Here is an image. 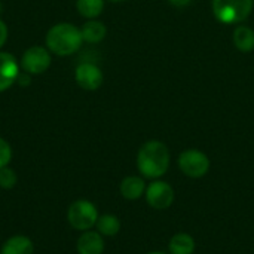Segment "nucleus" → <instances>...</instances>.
<instances>
[{"label":"nucleus","mask_w":254,"mask_h":254,"mask_svg":"<svg viewBox=\"0 0 254 254\" xmlns=\"http://www.w3.org/2000/svg\"><path fill=\"white\" fill-rule=\"evenodd\" d=\"M170 150L159 140L144 143L137 155V168L147 179H159L170 168Z\"/></svg>","instance_id":"nucleus-1"},{"label":"nucleus","mask_w":254,"mask_h":254,"mask_svg":"<svg viewBox=\"0 0 254 254\" xmlns=\"http://www.w3.org/2000/svg\"><path fill=\"white\" fill-rule=\"evenodd\" d=\"M104 241L100 232H83L77 240V253L79 254H103Z\"/></svg>","instance_id":"nucleus-10"},{"label":"nucleus","mask_w":254,"mask_h":254,"mask_svg":"<svg viewBox=\"0 0 254 254\" xmlns=\"http://www.w3.org/2000/svg\"><path fill=\"white\" fill-rule=\"evenodd\" d=\"M147 204L155 210H167L174 201V189L162 180L152 182L144 192Z\"/></svg>","instance_id":"nucleus-6"},{"label":"nucleus","mask_w":254,"mask_h":254,"mask_svg":"<svg viewBox=\"0 0 254 254\" xmlns=\"http://www.w3.org/2000/svg\"><path fill=\"white\" fill-rule=\"evenodd\" d=\"M67 220L77 231H89L98 220V211L92 202L79 199L70 205Z\"/></svg>","instance_id":"nucleus-4"},{"label":"nucleus","mask_w":254,"mask_h":254,"mask_svg":"<svg viewBox=\"0 0 254 254\" xmlns=\"http://www.w3.org/2000/svg\"><path fill=\"white\" fill-rule=\"evenodd\" d=\"M16 185V174L12 168L3 167L0 168V188L12 189Z\"/></svg>","instance_id":"nucleus-18"},{"label":"nucleus","mask_w":254,"mask_h":254,"mask_svg":"<svg viewBox=\"0 0 254 254\" xmlns=\"http://www.w3.org/2000/svg\"><path fill=\"white\" fill-rule=\"evenodd\" d=\"M109 1H113V3H121V1H125V0H109Z\"/></svg>","instance_id":"nucleus-22"},{"label":"nucleus","mask_w":254,"mask_h":254,"mask_svg":"<svg viewBox=\"0 0 254 254\" xmlns=\"http://www.w3.org/2000/svg\"><path fill=\"white\" fill-rule=\"evenodd\" d=\"M170 252L171 254H193L195 252V240L185 232L176 234L170 240Z\"/></svg>","instance_id":"nucleus-15"},{"label":"nucleus","mask_w":254,"mask_h":254,"mask_svg":"<svg viewBox=\"0 0 254 254\" xmlns=\"http://www.w3.org/2000/svg\"><path fill=\"white\" fill-rule=\"evenodd\" d=\"M76 83L86 91H95L103 85L104 76L98 65L94 63H82L77 65L74 73Z\"/></svg>","instance_id":"nucleus-8"},{"label":"nucleus","mask_w":254,"mask_h":254,"mask_svg":"<svg viewBox=\"0 0 254 254\" xmlns=\"http://www.w3.org/2000/svg\"><path fill=\"white\" fill-rule=\"evenodd\" d=\"M6 39H7V27H6V24L0 19V48L6 43Z\"/></svg>","instance_id":"nucleus-20"},{"label":"nucleus","mask_w":254,"mask_h":254,"mask_svg":"<svg viewBox=\"0 0 254 254\" xmlns=\"http://www.w3.org/2000/svg\"><path fill=\"white\" fill-rule=\"evenodd\" d=\"M144 192H146V183L141 177L129 176V177H125L121 183V195L125 199L135 201L141 198Z\"/></svg>","instance_id":"nucleus-11"},{"label":"nucleus","mask_w":254,"mask_h":254,"mask_svg":"<svg viewBox=\"0 0 254 254\" xmlns=\"http://www.w3.org/2000/svg\"><path fill=\"white\" fill-rule=\"evenodd\" d=\"M82 33L80 28L70 22H60L49 28L46 34L48 49L60 57H67L77 52L82 46Z\"/></svg>","instance_id":"nucleus-2"},{"label":"nucleus","mask_w":254,"mask_h":254,"mask_svg":"<svg viewBox=\"0 0 254 254\" xmlns=\"http://www.w3.org/2000/svg\"><path fill=\"white\" fill-rule=\"evenodd\" d=\"M168 3L174 7H186L192 3V0H168Z\"/></svg>","instance_id":"nucleus-21"},{"label":"nucleus","mask_w":254,"mask_h":254,"mask_svg":"<svg viewBox=\"0 0 254 254\" xmlns=\"http://www.w3.org/2000/svg\"><path fill=\"white\" fill-rule=\"evenodd\" d=\"M34 247L30 238L16 235L9 238L3 247H1V254H33Z\"/></svg>","instance_id":"nucleus-14"},{"label":"nucleus","mask_w":254,"mask_h":254,"mask_svg":"<svg viewBox=\"0 0 254 254\" xmlns=\"http://www.w3.org/2000/svg\"><path fill=\"white\" fill-rule=\"evenodd\" d=\"M97 229L101 235L106 237H115L119 231H121V222L116 216L113 214H104L100 216L97 220Z\"/></svg>","instance_id":"nucleus-17"},{"label":"nucleus","mask_w":254,"mask_h":254,"mask_svg":"<svg viewBox=\"0 0 254 254\" xmlns=\"http://www.w3.org/2000/svg\"><path fill=\"white\" fill-rule=\"evenodd\" d=\"M80 33H82L83 42H88V43H100L101 40H104V37L107 34V28H106V25L101 21L89 19V21H86L82 25Z\"/></svg>","instance_id":"nucleus-13"},{"label":"nucleus","mask_w":254,"mask_h":254,"mask_svg":"<svg viewBox=\"0 0 254 254\" xmlns=\"http://www.w3.org/2000/svg\"><path fill=\"white\" fill-rule=\"evenodd\" d=\"M232 40L240 52L247 54L254 51V30L249 25H237L232 34Z\"/></svg>","instance_id":"nucleus-12"},{"label":"nucleus","mask_w":254,"mask_h":254,"mask_svg":"<svg viewBox=\"0 0 254 254\" xmlns=\"http://www.w3.org/2000/svg\"><path fill=\"white\" fill-rule=\"evenodd\" d=\"M77 12L88 19H95L104 9V0H77Z\"/></svg>","instance_id":"nucleus-16"},{"label":"nucleus","mask_w":254,"mask_h":254,"mask_svg":"<svg viewBox=\"0 0 254 254\" xmlns=\"http://www.w3.org/2000/svg\"><path fill=\"white\" fill-rule=\"evenodd\" d=\"M10 159H12V149L6 140L0 138V168L7 167Z\"/></svg>","instance_id":"nucleus-19"},{"label":"nucleus","mask_w":254,"mask_h":254,"mask_svg":"<svg viewBox=\"0 0 254 254\" xmlns=\"http://www.w3.org/2000/svg\"><path fill=\"white\" fill-rule=\"evenodd\" d=\"M19 74V65L16 58L9 52L0 51V92L13 85Z\"/></svg>","instance_id":"nucleus-9"},{"label":"nucleus","mask_w":254,"mask_h":254,"mask_svg":"<svg viewBox=\"0 0 254 254\" xmlns=\"http://www.w3.org/2000/svg\"><path fill=\"white\" fill-rule=\"evenodd\" d=\"M254 0H213L211 9L214 18L225 24H241L253 12Z\"/></svg>","instance_id":"nucleus-3"},{"label":"nucleus","mask_w":254,"mask_h":254,"mask_svg":"<svg viewBox=\"0 0 254 254\" xmlns=\"http://www.w3.org/2000/svg\"><path fill=\"white\" fill-rule=\"evenodd\" d=\"M179 168L190 179H201L210 170V159L198 149H188L179 156Z\"/></svg>","instance_id":"nucleus-5"},{"label":"nucleus","mask_w":254,"mask_h":254,"mask_svg":"<svg viewBox=\"0 0 254 254\" xmlns=\"http://www.w3.org/2000/svg\"><path fill=\"white\" fill-rule=\"evenodd\" d=\"M21 65H22L24 71H27L28 74H42L51 65L49 49H46L43 46L28 48L21 58Z\"/></svg>","instance_id":"nucleus-7"},{"label":"nucleus","mask_w":254,"mask_h":254,"mask_svg":"<svg viewBox=\"0 0 254 254\" xmlns=\"http://www.w3.org/2000/svg\"><path fill=\"white\" fill-rule=\"evenodd\" d=\"M147 254H164V253H158V252H153V253H147Z\"/></svg>","instance_id":"nucleus-23"}]
</instances>
